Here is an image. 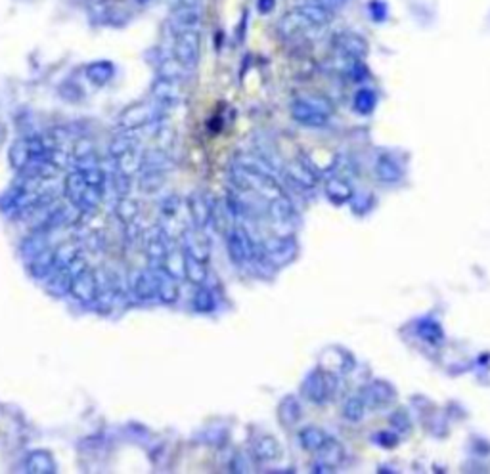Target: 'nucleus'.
<instances>
[{
	"label": "nucleus",
	"mask_w": 490,
	"mask_h": 474,
	"mask_svg": "<svg viewBox=\"0 0 490 474\" xmlns=\"http://www.w3.org/2000/svg\"><path fill=\"white\" fill-rule=\"evenodd\" d=\"M335 379L329 375V373L322 371V369H316L305 379V385H303V394H305L308 400L313 404H324V402L329 400V396L334 394Z\"/></svg>",
	"instance_id": "obj_1"
},
{
	"label": "nucleus",
	"mask_w": 490,
	"mask_h": 474,
	"mask_svg": "<svg viewBox=\"0 0 490 474\" xmlns=\"http://www.w3.org/2000/svg\"><path fill=\"white\" fill-rule=\"evenodd\" d=\"M69 295L75 298L77 302H81V305H92V302H96V298L100 295V285H98L96 271H92L90 268H84L82 271H79L75 278H73V281H71Z\"/></svg>",
	"instance_id": "obj_2"
},
{
	"label": "nucleus",
	"mask_w": 490,
	"mask_h": 474,
	"mask_svg": "<svg viewBox=\"0 0 490 474\" xmlns=\"http://www.w3.org/2000/svg\"><path fill=\"white\" fill-rule=\"evenodd\" d=\"M360 396L364 404H366V407H370V409H382V407H387L393 402L395 390L385 380H374V383H370L362 390Z\"/></svg>",
	"instance_id": "obj_3"
},
{
	"label": "nucleus",
	"mask_w": 490,
	"mask_h": 474,
	"mask_svg": "<svg viewBox=\"0 0 490 474\" xmlns=\"http://www.w3.org/2000/svg\"><path fill=\"white\" fill-rule=\"evenodd\" d=\"M153 274L157 278V285H159V300L165 302V305H172L177 302L178 295H180V287H178L177 276L170 274L169 268L161 262V264H156L153 268Z\"/></svg>",
	"instance_id": "obj_4"
},
{
	"label": "nucleus",
	"mask_w": 490,
	"mask_h": 474,
	"mask_svg": "<svg viewBox=\"0 0 490 474\" xmlns=\"http://www.w3.org/2000/svg\"><path fill=\"white\" fill-rule=\"evenodd\" d=\"M263 251H265L268 262L276 266L286 264L295 255V243L289 237H272V239H266Z\"/></svg>",
	"instance_id": "obj_5"
},
{
	"label": "nucleus",
	"mask_w": 490,
	"mask_h": 474,
	"mask_svg": "<svg viewBox=\"0 0 490 474\" xmlns=\"http://www.w3.org/2000/svg\"><path fill=\"white\" fill-rule=\"evenodd\" d=\"M144 252L150 262L153 264H161L165 262V258L169 257L170 247L167 241V236L163 233V228H153L150 233L146 236V243H144Z\"/></svg>",
	"instance_id": "obj_6"
},
{
	"label": "nucleus",
	"mask_w": 490,
	"mask_h": 474,
	"mask_svg": "<svg viewBox=\"0 0 490 474\" xmlns=\"http://www.w3.org/2000/svg\"><path fill=\"white\" fill-rule=\"evenodd\" d=\"M213 207L203 193H191L188 197V209H190V218L194 228L205 230L209 224H213Z\"/></svg>",
	"instance_id": "obj_7"
},
{
	"label": "nucleus",
	"mask_w": 490,
	"mask_h": 474,
	"mask_svg": "<svg viewBox=\"0 0 490 474\" xmlns=\"http://www.w3.org/2000/svg\"><path fill=\"white\" fill-rule=\"evenodd\" d=\"M291 115L295 121L305 124V127H324L327 122L326 113H322L320 109L314 108L313 103L308 102L306 98L293 102Z\"/></svg>",
	"instance_id": "obj_8"
},
{
	"label": "nucleus",
	"mask_w": 490,
	"mask_h": 474,
	"mask_svg": "<svg viewBox=\"0 0 490 474\" xmlns=\"http://www.w3.org/2000/svg\"><path fill=\"white\" fill-rule=\"evenodd\" d=\"M151 119H153V111H151L150 105L138 103V105H132V108L122 111L121 117H119V127L122 130H137L150 124Z\"/></svg>",
	"instance_id": "obj_9"
},
{
	"label": "nucleus",
	"mask_w": 490,
	"mask_h": 474,
	"mask_svg": "<svg viewBox=\"0 0 490 474\" xmlns=\"http://www.w3.org/2000/svg\"><path fill=\"white\" fill-rule=\"evenodd\" d=\"M177 60L190 68V65H196L198 63L199 56V37L196 31H186V33L180 34V39L177 41Z\"/></svg>",
	"instance_id": "obj_10"
},
{
	"label": "nucleus",
	"mask_w": 490,
	"mask_h": 474,
	"mask_svg": "<svg viewBox=\"0 0 490 474\" xmlns=\"http://www.w3.org/2000/svg\"><path fill=\"white\" fill-rule=\"evenodd\" d=\"M318 454V465L320 467H316L314 470L316 473H326V470H332V468H335L337 465H341V461L345 459V449H343V444L337 440H334V438H327L326 444L316 451Z\"/></svg>",
	"instance_id": "obj_11"
},
{
	"label": "nucleus",
	"mask_w": 490,
	"mask_h": 474,
	"mask_svg": "<svg viewBox=\"0 0 490 474\" xmlns=\"http://www.w3.org/2000/svg\"><path fill=\"white\" fill-rule=\"evenodd\" d=\"M184 251L190 252L199 260L209 262V239L205 237L203 230L194 228V230L184 231Z\"/></svg>",
	"instance_id": "obj_12"
},
{
	"label": "nucleus",
	"mask_w": 490,
	"mask_h": 474,
	"mask_svg": "<svg viewBox=\"0 0 490 474\" xmlns=\"http://www.w3.org/2000/svg\"><path fill=\"white\" fill-rule=\"evenodd\" d=\"M184 278L188 279L191 285H207L209 281V268H207V262L199 260L190 252L184 251Z\"/></svg>",
	"instance_id": "obj_13"
},
{
	"label": "nucleus",
	"mask_w": 490,
	"mask_h": 474,
	"mask_svg": "<svg viewBox=\"0 0 490 474\" xmlns=\"http://www.w3.org/2000/svg\"><path fill=\"white\" fill-rule=\"evenodd\" d=\"M335 44L341 50V54L347 56V58H353V60H362L367 54L366 41L354 33H341L335 39Z\"/></svg>",
	"instance_id": "obj_14"
},
{
	"label": "nucleus",
	"mask_w": 490,
	"mask_h": 474,
	"mask_svg": "<svg viewBox=\"0 0 490 474\" xmlns=\"http://www.w3.org/2000/svg\"><path fill=\"white\" fill-rule=\"evenodd\" d=\"M132 293L137 295L138 300H144V302L159 298V285H157V278L151 268L138 276L137 281H134V287H132Z\"/></svg>",
	"instance_id": "obj_15"
},
{
	"label": "nucleus",
	"mask_w": 490,
	"mask_h": 474,
	"mask_svg": "<svg viewBox=\"0 0 490 474\" xmlns=\"http://www.w3.org/2000/svg\"><path fill=\"white\" fill-rule=\"evenodd\" d=\"M27 270L34 279L50 278L54 274V249H46L37 257L29 258Z\"/></svg>",
	"instance_id": "obj_16"
},
{
	"label": "nucleus",
	"mask_w": 490,
	"mask_h": 474,
	"mask_svg": "<svg viewBox=\"0 0 490 474\" xmlns=\"http://www.w3.org/2000/svg\"><path fill=\"white\" fill-rule=\"evenodd\" d=\"M253 455H255V459L263 461V463L278 459L279 455H282L279 442L274 436L263 434V436H259L257 440L253 442Z\"/></svg>",
	"instance_id": "obj_17"
},
{
	"label": "nucleus",
	"mask_w": 490,
	"mask_h": 474,
	"mask_svg": "<svg viewBox=\"0 0 490 474\" xmlns=\"http://www.w3.org/2000/svg\"><path fill=\"white\" fill-rule=\"evenodd\" d=\"M286 177L291 180L295 186H299L303 190H310L316 186V174L310 170L303 161H293L286 167Z\"/></svg>",
	"instance_id": "obj_18"
},
{
	"label": "nucleus",
	"mask_w": 490,
	"mask_h": 474,
	"mask_svg": "<svg viewBox=\"0 0 490 474\" xmlns=\"http://www.w3.org/2000/svg\"><path fill=\"white\" fill-rule=\"evenodd\" d=\"M266 212L270 214V218H272L274 222L278 224L291 222L293 217H295V209H293L291 201H289L284 193L274 197L270 201H266Z\"/></svg>",
	"instance_id": "obj_19"
},
{
	"label": "nucleus",
	"mask_w": 490,
	"mask_h": 474,
	"mask_svg": "<svg viewBox=\"0 0 490 474\" xmlns=\"http://www.w3.org/2000/svg\"><path fill=\"white\" fill-rule=\"evenodd\" d=\"M87 188H89V184H87V178H84L81 169L69 172L68 178H65V197L75 209L81 203V197Z\"/></svg>",
	"instance_id": "obj_20"
},
{
	"label": "nucleus",
	"mask_w": 490,
	"mask_h": 474,
	"mask_svg": "<svg viewBox=\"0 0 490 474\" xmlns=\"http://www.w3.org/2000/svg\"><path fill=\"white\" fill-rule=\"evenodd\" d=\"M31 159H33V155H31V149H29L27 138H18L12 143L10 153H8V161L12 165V169L23 172V169L31 163Z\"/></svg>",
	"instance_id": "obj_21"
},
{
	"label": "nucleus",
	"mask_w": 490,
	"mask_h": 474,
	"mask_svg": "<svg viewBox=\"0 0 490 474\" xmlns=\"http://www.w3.org/2000/svg\"><path fill=\"white\" fill-rule=\"evenodd\" d=\"M137 138L132 134V130H125L121 134L113 136V140L109 142L108 146V155L111 161H117L119 157H122L125 153H129L130 149L137 148Z\"/></svg>",
	"instance_id": "obj_22"
},
{
	"label": "nucleus",
	"mask_w": 490,
	"mask_h": 474,
	"mask_svg": "<svg viewBox=\"0 0 490 474\" xmlns=\"http://www.w3.org/2000/svg\"><path fill=\"white\" fill-rule=\"evenodd\" d=\"M25 468L31 474H52L56 470L54 457L48 454V451H44V449L33 451V454H29Z\"/></svg>",
	"instance_id": "obj_23"
},
{
	"label": "nucleus",
	"mask_w": 490,
	"mask_h": 474,
	"mask_svg": "<svg viewBox=\"0 0 490 474\" xmlns=\"http://www.w3.org/2000/svg\"><path fill=\"white\" fill-rule=\"evenodd\" d=\"M113 212H115L117 220L122 226H127L130 222H137L138 214H140V203H138L137 199H132V197L121 196V199L115 203Z\"/></svg>",
	"instance_id": "obj_24"
},
{
	"label": "nucleus",
	"mask_w": 490,
	"mask_h": 474,
	"mask_svg": "<svg viewBox=\"0 0 490 474\" xmlns=\"http://www.w3.org/2000/svg\"><path fill=\"white\" fill-rule=\"evenodd\" d=\"M234 165H239V167H244V169L247 170H253V172H263V174H272V177H276V174H274L272 165L268 163V159L263 155L239 153V155L236 157Z\"/></svg>",
	"instance_id": "obj_25"
},
{
	"label": "nucleus",
	"mask_w": 490,
	"mask_h": 474,
	"mask_svg": "<svg viewBox=\"0 0 490 474\" xmlns=\"http://www.w3.org/2000/svg\"><path fill=\"white\" fill-rule=\"evenodd\" d=\"M329 438L322 428L318 427H306L303 428L299 433V442L301 446H303V449H306V451H318L324 444H326V440Z\"/></svg>",
	"instance_id": "obj_26"
},
{
	"label": "nucleus",
	"mask_w": 490,
	"mask_h": 474,
	"mask_svg": "<svg viewBox=\"0 0 490 474\" xmlns=\"http://www.w3.org/2000/svg\"><path fill=\"white\" fill-rule=\"evenodd\" d=\"M401 167L396 165L395 159H391L387 155H382L377 159V163H375V177H377L379 182H396L401 178Z\"/></svg>",
	"instance_id": "obj_27"
},
{
	"label": "nucleus",
	"mask_w": 490,
	"mask_h": 474,
	"mask_svg": "<svg viewBox=\"0 0 490 474\" xmlns=\"http://www.w3.org/2000/svg\"><path fill=\"white\" fill-rule=\"evenodd\" d=\"M142 157L144 153H140L137 148L130 149L129 153H125L115 161L117 172H121L125 177H132V174L140 172L142 170Z\"/></svg>",
	"instance_id": "obj_28"
},
{
	"label": "nucleus",
	"mask_w": 490,
	"mask_h": 474,
	"mask_svg": "<svg viewBox=\"0 0 490 474\" xmlns=\"http://www.w3.org/2000/svg\"><path fill=\"white\" fill-rule=\"evenodd\" d=\"M48 249V239H46V231H34L33 236H29L23 243H21V255L27 258L37 257L39 252L46 251Z\"/></svg>",
	"instance_id": "obj_29"
},
{
	"label": "nucleus",
	"mask_w": 490,
	"mask_h": 474,
	"mask_svg": "<svg viewBox=\"0 0 490 474\" xmlns=\"http://www.w3.org/2000/svg\"><path fill=\"white\" fill-rule=\"evenodd\" d=\"M278 415H279V421H282V425H286V427H293V425H295V423L301 419L299 402L295 400L293 396H287L286 400L279 404Z\"/></svg>",
	"instance_id": "obj_30"
},
{
	"label": "nucleus",
	"mask_w": 490,
	"mask_h": 474,
	"mask_svg": "<svg viewBox=\"0 0 490 474\" xmlns=\"http://www.w3.org/2000/svg\"><path fill=\"white\" fill-rule=\"evenodd\" d=\"M79 247L73 243H61L54 249V271L60 268H65L79 257Z\"/></svg>",
	"instance_id": "obj_31"
},
{
	"label": "nucleus",
	"mask_w": 490,
	"mask_h": 474,
	"mask_svg": "<svg viewBox=\"0 0 490 474\" xmlns=\"http://www.w3.org/2000/svg\"><path fill=\"white\" fill-rule=\"evenodd\" d=\"M194 310L199 314H209L215 310V295L207 285H199L198 291L194 293Z\"/></svg>",
	"instance_id": "obj_32"
},
{
	"label": "nucleus",
	"mask_w": 490,
	"mask_h": 474,
	"mask_svg": "<svg viewBox=\"0 0 490 474\" xmlns=\"http://www.w3.org/2000/svg\"><path fill=\"white\" fill-rule=\"evenodd\" d=\"M169 157L165 155L161 149L148 151L142 157V170H159V172H165V170L169 169Z\"/></svg>",
	"instance_id": "obj_33"
},
{
	"label": "nucleus",
	"mask_w": 490,
	"mask_h": 474,
	"mask_svg": "<svg viewBox=\"0 0 490 474\" xmlns=\"http://www.w3.org/2000/svg\"><path fill=\"white\" fill-rule=\"evenodd\" d=\"M326 193L329 199H334L335 203H343V201H348L353 197V190L348 188V184L339 180V178H332L326 184Z\"/></svg>",
	"instance_id": "obj_34"
},
{
	"label": "nucleus",
	"mask_w": 490,
	"mask_h": 474,
	"mask_svg": "<svg viewBox=\"0 0 490 474\" xmlns=\"http://www.w3.org/2000/svg\"><path fill=\"white\" fill-rule=\"evenodd\" d=\"M364 414H366V404L362 400V396H351L343 406V415L351 423H360L364 419Z\"/></svg>",
	"instance_id": "obj_35"
},
{
	"label": "nucleus",
	"mask_w": 490,
	"mask_h": 474,
	"mask_svg": "<svg viewBox=\"0 0 490 474\" xmlns=\"http://www.w3.org/2000/svg\"><path fill=\"white\" fill-rule=\"evenodd\" d=\"M153 94H156V98L159 102L170 103L177 102L178 96H180V90H178L177 87V81H167V79H163V81H159L156 84Z\"/></svg>",
	"instance_id": "obj_36"
},
{
	"label": "nucleus",
	"mask_w": 490,
	"mask_h": 474,
	"mask_svg": "<svg viewBox=\"0 0 490 474\" xmlns=\"http://www.w3.org/2000/svg\"><path fill=\"white\" fill-rule=\"evenodd\" d=\"M375 103H377V98H375L374 90L362 89L354 96V109H356L360 115H370V113L374 111Z\"/></svg>",
	"instance_id": "obj_37"
},
{
	"label": "nucleus",
	"mask_w": 490,
	"mask_h": 474,
	"mask_svg": "<svg viewBox=\"0 0 490 474\" xmlns=\"http://www.w3.org/2000/svg\"><path fill=\"white\" fill-rule=\"evenodd\" d=\"M417 333L423 340H427L431 345H441L444 339V333L436 321H423L417 326Z\"/></svg>",
	"instance_id": "obj_38"
},
{
	"label": "nucleus",
	"mask_w": 490,
	"mask_h": 474,
	"mask_svg": "<svg viewBox=\"0 0 490 474\" xmlns=\"http://www.w3.org/2000/svg\"><path fill=\"white\" fill-rule=\"evenodd\" d=\"M163 184V172L159 170H140V190L146 193H153Z\"/></svg>",
	"instance_id": "obj_39"
},
{
	"label": "nucleus",
	"mask_w": 490,
	"mask_h": 474,
	"mask_svg": "<svg viewBox=\"0 0 490 474\" xmlns=\"http://www.w3.org/2000/svg\"><path fill=\"white\" fill-rule=\"evenodd\" d=\"M84 178H87V184L89 186H94V188H100L103 190V184H106V172L100 165H94V167H89V169H81Z\"/></svg>",
	"instance_id": "obj_40"
},
{
	"label": "nucleus",
	"mask_w": 490,
	"mask_h": 474,
	"mask_svg": "<svg viewBox=\"0 0 490 474\" xmlns=\"http://www.w3.org/2000/svg\"><path fill=\"white\" fill-rule=\"evenodd\" d=\"M73 157H75L77 163L89 159V157H94V143L90 142V140H84V138L79 140L75 143V148H73Z\"/></svg>",
	"instance_id": "obj_41"
},
{
	"label": "nucleus",
	"mask_w": 490,
	"mask_h": 474,
	"mask_svg": "<svg viewBox=\"0 0 490 474\" xmlns=\"http://www.w3.org/2000/svg\"><path fill=\"white\" fill-rule=\"evenodd\" d=\"M46 159L52 165H56V167H58V169H60V170L65 169V167H68V165H69V155H68V153H63V151H61V149H58V148L52 149V151H48Z\"/></svg>",
	"instance_id": "obj_42"
},
{
	"label": "nucleus",
	"mask_w": 490,
	"mask_h": 474,
	"mask_svg": "<svg viewBox=\"0 0 490 474\" xmlns=\"http://www.w3.org/2000/svg\"><path fill=\"white\" fill-rule=\"evenodd\" d=\"M100 68H102V65H92V68L89 69V77L96 84H103V82H108L109 77H111V68H108L106 71H102Z\"/></svg>",
	"instance_id": "obj_43"
},
{
	"label": "nucleus",
	"mask_w": 490,
	"mask_h": 474,
	"mask_svg": "<svg viewBox=\"0 0 490 474\" xmlns=\"http://www.w3.org/2000/svg\"><path fill=\"white\" fill-rule=\"evenodd\" d=\"M180 69H178L177 61H165L163 69H161V77L167 81H177L180 79Z\"/></svg>",
	"instance_id": "obj_44"
},
{
	"label": "nucleus",
	"mask_w": 490,
	"mask_h": 474,
	"mask_svg": "<svg viewBox=\"0 0 490 474\" xmlns=\"http://www.w3.org/2000/svg\"><path fill=\"white\" fill-rule=\"evenodd\" d=\"M345 2H347V0H320L322 6H326L327 10H329V8H332V10H334V8H341Z\"/></svg>",
	"instance_id": "obj_45"
},
{
	"label": "nucleus",
	"mask_w": 490,
	"mask_h": 474,
	"mask_svg": "<svg viewBox=\"0 0 490 474\" xmlns=\"http://www.w3.org/2000/svg\"><path fill=\"white\" fill-rule=\"evenodd\" d=\"M379 440H382V444H387V447H393L395 446L396 438L395 436H391V434H382V436H379Z\"/></svg>",
	"instance_id": "obj_46"
}]
</instances>
